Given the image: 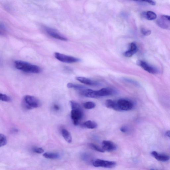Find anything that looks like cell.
I'll list each match as a JSON object with an SVG mask.
<instances>
[{"instance_id":"obj_17","label":"cell","mask_w":170,"mask_h":170,"mask_svg":"<svg viewBox=\"0 0 170 170\" xmlns=\"http://www.w3.org/2000/svg\"><path fill=\"white\" fill-rule=\"evenodd\" d=\"M62 135L68 143H71L72 141V137L70 132L66 129L63 128L61 130Z\"/></svg>"},{"instance_id":"obj_32","label":"cell","mask_w":170,"mask_h":170,"mask_svg":"<svg viewBox=\"0 0 170 170\" xmlns=\"http://www.w3.org/2000/svg\"><path fill=\"white\" fill-rule=\"evenodd\" d=\"M166 135L170 139V131H167L166 133Z\"/></svg>"},{"instance_id":"obj_10","label":"cell","mask_w":170,"mask_h":170,"mask_svg":"<svg viewBox=\"0 0 170 170\" xmlns=\"http://www.w3.org/2000/svg\"><path fill=\"white\" fill-rule=\"evenodd\" d=\"M102 148L104 151H112L115 150L117 146L114 143L109 141L105 140L102 142Z\"/></svg>"},{"instance_id":"obj_12","label":"cell","mask_w":170,"mask_h":170,"mask_svg":"<svg viewBox=\"0 0 170 170\" xmlns=\"http://www.w3.org/2000/svg\"><path fill=\"white\" fill-rule=\"evenodd\" d=\"M80 94L83 96L91 98L98 97L96 94V91L91 89H85L80 91Z\"/></svg>"},{"instance_id":"obj_19","label":"cell","mask_w":170,"mask_h":170,"mask_svg":"<svg viewBox=\"0 0 170 170\" xmlns=\"http://www.w3.org/2000/svg\"><path fill=\"white\" fill-rule=\"evenodd\" d=\"M142 15L146 19L149 20L156 19L157 17L156 14L151 11L145 12L142 13Z\"/></svg>"},{"instance_id":"obj_3","label":"cell","mask_w":170,"mask_h":170,"mask_svg":"<svg viewBox=\"0 0 170 170\" xmlns=\"http://www.w3.org/2000/svg\"><path fill=\"white\" fill-rule=\"evenodd\" d=\"M92 165L95 167H101L108 169L114 168L116 166V163L113 161H110L101 159H96L93 160Z\"/></svg>"},{"instance_id":"obj_25","label":"cell","mask_w":170,"mask_h":170,"mask_svg":"<svg viewBox=\"0 0 170 170\" xmlns=\"http://www.w3.org/2000/svg\"><path fill=\"white\" fill-rule=\"evenodd\" d=\"M82 159L86 162H90L91 161V156L87 153H83L81 155Z\"/></svg>"},{"instance_id":"obj_20","label":"cell","mask_w":170,"mask_h":170,"mask_svg":"<svg viewBox=\"0 0 170 170\" xmlns=\"http://www.w3.org/2000/svg\"><path fill=\"white\" fill-rule=\"evenodd\" d=\"M83 126L89 129H94L97 128L98 125L96 122L94 121L88 120L85 122Z\"/></svg>"},{"instance_id":"obj_13","label":"cell","mask_w":170,"mask_h":170,"mask_svg":"<svg viewBox=\"0 0 170 170\" xmlns=\"http://www.w3.org/2000/svg\"><path fill=\"white\" fill-rule=\"evenodd\" d=\"M76 79L79 82L86 85L90 86H96L98 84L97 82L85 77L79 76L76 77Z\"/></svg>"},{"instance_id":"obj_23","label":"cell","mask_w":170,"mask_h":170,"mask_svg":"<svg viewBox=\"0 0 170 170\" xmlns=\"http://www.w3.org/2000/svg\"><path fill=\"white\" fill-rule=\"evenodd\" d=\"M7 139L6 136L3 134H0V147H4L7 144Z\"/></svg>"},{"instance_id":"obj_6","label":"cell","mask_w":170,"mask_h":170,"mask_svg":"<svg viewBox=\"0 0 170 170\" xmlns=\"http://www.w3.org/2000/svg\"><path fill=\"white\" fill-rule=\"evenodd\" d=\"M119 111H127L132 110L134 107V104L131 101L125 99H120L117 101Z\"/></svg>"},{"instance_id":"obj_11","label":"cell","mask_w":170,"mask_h":170,"mask_svg":"<svg viewBox=\"0 0 170 170\" xmlns=\"http://www.w3.org/2000/svg\"><path fill=\"white\" fill-rule=\"evenodd\" d=\"M151 154L155 159L162 162H167L170 160V157L168 155L160 154L155 151H152Z\"/></svg>"},{"instance_id":"obj_31","label":"cell","mask_w":170,"mask_h":170,"mask_svg":"<svg viewBox=\"0 0 170 170\" xmlns=\"http://www.w3.org/2000/svg\"><path fill=\"white\" fill-rule=\"evenodd\" d=\"M53 109H54L55 110H56V111H58V110H59V107L57 105H56V104H55V105L53 106Z\"/></svg>"},{"instance_id":"obj_33","label":"cell","mask_w":170,"mask_h":170,"mask_svg":"<svg viewBox=\"0 0 170 170\" xmlns=\"http://www.w3.org/2000/svg\"><path fill=\"white\" fill-rule=\"evenodd\" d=\"M150 170H155L154 169H150Z\"/></svg>"},{"instance_id":"obj_26","label":"cell","mask_w":170,"mask_h":170,"mask_svg":"<svg viewBox=\"0 0 170 170\" xmlns=\"http://www.w3.org/2000/svg\"><path fill=\"white\" fill-rule=\"evenodd\" d=\"M90 147L94 150L101 153H103L105 151L103 150L102 148H101L99 146L94 144H90Z\"/></svg>"},{"instance_id":"obj_4","label":"cell","mask_w":170,"mask_h":170,"mask_svg":"<svg viewBox=\"0 0 170 170\" xmlns=\"http://www.w3.org/2000/svg\"><path fill=\"white\" fill-rule=\"evenodd\" d=\"M83 116V113L81 107L71 109V117L74 125L77 126L79 125Z\"/></svg>"},{"instance_id":"obj_22","label":"cell","mask_w":170,"mask_h":170,"mask_svg":"<svg viewBox=\"0 0 170 170\" xmlns=\"http://www.w3.org/2000/svg\"><path fill=\"white\" fill-rule=\"evenodd\" d=\"M84 108L87 109H91L94 108L96 106V104L91 101H88L83 104Z\"/></svg>"},{"instance_id":"obj_18","label":"cell","mask_w":170,"mask_h":170,"mask_svg":"<svg viewBox=\"0 0 170 170\" xmlns=\"http://www.w3.org/2000/svg\"><path fill=\"white\" fill-rule=\"evenodd\" d=\"M43 156L49 159H58L60 158V155L59 154L52 152H47L45 153L43 155Z\"/></svg>"},{"instance_id":"obj_29","label":"cell","mask_w":170,"mask_h":170,"mask_svg":"<svg viewBox=\"0 0 170 170\" xmlns=\"http://www.w3.org/2000/svg\"><path fill=\"white\" fill-rule=\"evenodd\" d=\"M120 131L124 133H127L128 132V131H129V129L126 126L122 127L120 128Z\"/></svg>"},{"instance_id":"obj_14","label":"cell","mask_w":170,"mask_h":170,"mask_svg":"<svg viewBox=\"0 0 170 170\" xmlns=\"http://www.w3.org/2000/svg\"><path fill=\"white\" fill-rule=\"evenodd\" d=\"M96 91V94L98 97L109 96L113 94V91L111 89L103 88Z\"/></svg>"},{"instance_id":"obj_27","label":"cell","mask_w":170,"mask_h":170,"mask_svg":"<svg viewBox=\"0 0 170 170\" xmlns=\"http://www.w3.org/2000/svg\"><path fill=\"white\" fill-rule=\"evenodd\" d=\"M33 151L35 153L41 154L44 153V150L42 148L39 147H35L33 149Z\"/></svg>"},{"instance_id":"obj_7","label":"cell","mask_w":170,"mask_h":170,"mask_svg":"<svg viewBox=\"0 0 170 170\" xmlns=\"http://www.w3.org/2000/svg\"><path fill=\"white\" fill-rule=\"evenodd\" d=\"M157 24L160 27L170 30V16H162L158 19Z\"/></svg>"},{"instance_id":"obj_30","label":"cell","mask_w":170,"mask_h":170,"mask_svg":"<svg viewBox=\"0 0 170 170\" xmlns=\"http://www.w3.org/2000/svg\"><path fill=\"white\" fill-rule=\"evenodd\" d=\"M144 2L147 3L151 5H156V2L153 1H144Z\"/></svg>"},{"instance_id":"obj_24","label":"cell","mask_w":170,"mask_h":170,"mask_svg":"<svg viewBox=\"0 0 170 170\" xmlns=\"http://www.w3.org/2000/svg\"><path fill=\"white\" fill-rule=\"evenodd\" d=\"M0 100L5 102H10L11 100V98L6 94H0Z\"/></svg>"},{"instance_id":"obj_21","label":"cell","mask_w":170,"mask_h":170,"mask_svg":"<svg viewBox=\"0 0 170 170\" xmlns=\"http://www.w3.org/2000/svg\"><path fill=\"white\" fill-rule=\"evenodd\" d=\"M67 87L68 88H73L80 91L85 89L84 86H83L73 84V83H68Z\"/></svg>"},{"instance_id":"obj_5","label":"cell","mask_w":170,"mask_h":170,"mask_svg":"<svg viewBox=\"0 0 170 170\" xmlns=\"http://www.w3.org/2000/svg\"><path fill=\"white\" fill-rule=\"evenodd\" d=\"M55 58L59 61L67 63H73L79 62L80 59L58 52L54 53Z\"/></svg>"},{"instance_id":"obj_8","label":"cell","mask_w":170,"mask_h":170,"mask_svg":"<svg viewBox=\"0 0 170 170\" xmlns=\"http://www.w3.org/2000/svg\"><path fill=\"white\" fill-rule=\"evenodd\" d=\"M45 30L47 34L50 36V37L62 41H66L67 40V39L66 37L56 32L54 29L47 27L45 29Z\"/></svg>"},{"instance_id":"obj_9","label":"cell","mask_w":170,"mask_h":170,"mask_svg":"<svg viewBox=\"0 0 170 170\" xmlns=\"http://www.w3.org/2000/svg\"><path fill=\"white\" fill-rule=\"evenodd\" d=\"M139 65L143 69L151 74H156L158 72V71L156 68L151 66L147 62L143 61H140Z\"/></svg>"},{"instance_id":"obj_2","label":"cell","mask_w":170,"mask_h":170,"mask_svg":"<svg viewBox=\"0 0 170 170\" xmlns=\"http://www.w3.org/2000/svg\"><path fill=\"white\" fill-rule=\"evenodd\" d=\"M23 105L26 109H32L39 107L41 103L37 98L31 95H26L23 98Z\"/></svg>"},{"instance_id":"obj_15","label":"cell","mask_w":170,"mask_h":170,"mask_svg":"<svg viewBox=\"0 0 170 170\" xmlns=\"http://www.w3.org/2000/svg\"><path fill=\"white\" fill-rule=\"evenodd\" d=\"M105 105L107 108L114 110L115 111H120L118 106L117 101L108 99L106 101Z\"/></svg>"},{"instance_id":"obj_16","label":"cell","mask_w":170,"mask_h":170,"mask_svg":"<svg viewBox=\"0 0 170 170\" xmlns=\"http://www.w3.org/2000/svg\"><path fill=\"white\" fill-rule=\"evenodd\" d=\"M137 51V47L136 45L134 43L131 44L130 48L129 50L125 52L124 55L127 57H130L135 53Z\"/></svg>"},{"instance_id":"obj_1","label":"cell","mask_w":170,"mask_h":170,"mask_svg":"<svg viewBox=\"0 0 170 170\" xmlns=\"http://www.w3.org/2000/svg\"><path fill=\"white\" fill-rule=\"evenodd\" d=\"M14 65L17 69L23 72L32 73H39L41 71L40 68L37 65L22 61H15Z\"/></svg>"},{"instance_id":"obj_28","label":"cell","mask_w":170,"mask_h":170,"mask_svg":"<svg viewBox=\"0 0 170 170\" xmlns=\"http://www.w3.org/2000/svg\"><path fill=\"white\" fill-rule=\"evenodd\" d=\"M141 32L143 35L147 36L151 34V31L144 28L141 29Z\"/></svg>"}]
</instances>
